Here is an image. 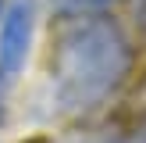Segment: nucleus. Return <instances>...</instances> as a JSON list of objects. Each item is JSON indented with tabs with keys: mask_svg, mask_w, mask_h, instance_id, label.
I'll return each instance as SVG.
<instances>
[{
	"mask_svg": "<svg viewBox=\"0 0 146 143\" xmlns=\"http://www.w3.org/2000/svg\"><path fill=\"white\" fill-rule=\"evenodd\" d=\"M132 68V43L118 21L86 14L75 18L57 39L54 54V93L64 111L100 107Z\"/></svg>",
	"mask_w": 146,
	"mask_h": 143,
	"instance_id": "nucleus-1",
	"label": "nucleus"
},
{
	"mask_svg": "<svg viewBox=\"0 0 146 143\" xmlns=\"http://www.w3.org/2000/svg\"><path fill=\"white\" fill-rule=\"evenodd\" d=\"M36 32V0H11L0 14V72L18 75L25 68Z\"/></svg>",
	"mask_w": 146,
	"mask_h": 143,
	"instance_id": "nucleus-2",
	"label": "nucleus"
},
{
	"mask_svg": "<svg viewBox=\"0 0 146 143\" xmlns=\"http://www.w3.org/2000/svg\"><path fill=\"white\" fill-rule=\"evenodd\" d=\"M111 4L114 0H54V11L64 18H86V14H100Z\"/></svg>",
	"mask_w": 146,
	"mask_h": 143,
	"instance_id": "nucleus-3",
	"label": "nucleus"
},
{
	"mask_svg": "<svg viewBox=\"0 0 146 143\" xmlns=\"http://www.w3.org/2000/svg\"><path fill=\"white\" fill-rule=\"evenodd\" d=\"M93 143H125V140H118V136H100V140H93Z\"/></svg>",
	"mask_w": 146,
	"mask_h": 143,
	"instance_id": "nucleus-4",
	"label": "nucleus"
},
{
	"mask_svg": "<svg viewBox=\"0 0 146 143\" xmlns=\"http://www.w3.org/2000/svg\"><path fill=\"white\" fill-rule=\"evenodd\" d=\"M139 143H146V118H143V125H139Z\"/></svg>",
	"mask_w": 146,
	"mask_h": 143,
	"instance_id": "nucleus-5",
	"label": "nucleus"
},
{
	"mask_svg": "<svg viewBox=\"0 0 146 143\" xmlns=\"http://www.w3.org/2000/svg\"><path fill=\"white\" fill-rule=\"evenodd\" d=\"M4 7H7V0H0V14H4Z\"/></svg>",
	"mask_w": 146,
	"mask_h": 143,
	"instance_id": "nucleus-6",
	"label": "nucleus"
}]
</instances>
